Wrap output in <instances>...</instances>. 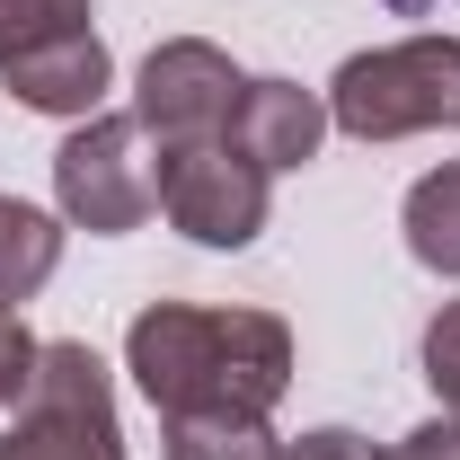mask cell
Returning a JSON list of instances; mask_svg holds the SVG:
<instances>
[{"instance_id": "obj_13", "label": "cell", "mask_w": 460, "mask_h": 460, "mask_svg": "<svg viewBox=\"0 0 460 460\" xmlns=\"http://www.w3.org/2000/svg\"><path fill=\"white\" fill-rule=\"evenodd\" d=\"M425 381H434V399L460 416V301H443V310L425 319Z\"/></svg>"}, {"instance_id": "obj_8", "label": "cell", "mask_w": 460, "mask_h": 460, "mask_svg": "<svg viewBox=\"0 0 460 460\" xmlns=\"http://www.w3.org/2000/svg\"><path fill=\"white\" fill-rule=\"evenodd\" d=\"M230 142L266 177L301 169V160H319V142H328V98L301 89V80H248V89H239V115H230Z\"/></svg>"}, {"instance_id": "obj_3", "label": "cell", "mask_w": 460, "mask_h": 460, "mask_svg": "<svg viewBox=\"0 0 460 460\" xmlns=\"http://www.w3.org/2000/svg\"><path fill=\"white\" fill-rule=\"evenodd\" d=\"M0 460H124V416H115V381L80 337H54L36 354L27 399L0 425Z\"/></svg>"}, {"instance_id": "obj_15", "label": "cell", "mask_w": 460, "mask_h": 460, "mask_svg": "<svg viewBox=\"0 0 460 460\" xmlns=\"http://www.w3.org/2000/svg\"><path fill=\"white\" fill-rule=\"evenodd\" d=\"M284 460H390L372 434H354V425H319V434H292Z\"/></svg>"}, {"instance_id": "obj_4", "label": "cell", "mask_w": 460, "mask_h": 460, "mask_svg": "<svg viewBox=\"0 0 460 460\" xmlns=\"http://www.w3.org/2000/svg\"><path fill=\"white\" fill-rule=\"evenodd\" d=\"M54 213L89 239H115V230H142L160 213V151L133 115H89L71 124L54 151Z\"/></svg>"}, {"instance_id": "obj_7", "label": "cell", "mask_w": 460, "mask_h": 460, "mask_svg": "<svg viewBox=\"0 0 460 460\" xmlns=\"http://www.w3.org/2000/svg\"><path fill=\"white\" fill-rule=\"evenodd\" d=\"M0 80H9V98H18L27 115H62V124H89V115H107L115 54L98 45V27H80V36H54V45H36V54L0 62Z\"/></svg>"}, {"instance_id": "obj_9", "label": "cell", "mask_w": 460, "mask_h": 460, "mask_svg": "<svg viewBox=\"0 0 460 460\" xmlns=\"http://www.w3.org/2000/svg\"><path fill=\"white\" fill-rule=\"evenodd\" d=\"M62 213H36V204H18V195H0V310H27L36 292L54 284L62 266Z\"/></svg>"}, {"instance_id": "obj_17", "label": "cell", "mask_w": 460, "mask_h": 460, "mask_svg": "<svg viewBox=\"0 0 460 460\" xmlns=\"http://www.w3.org/2000/svg\"><path fill=\"white\" fill-rule=\"evenodd\" d=\"M399 9H425V0H399Z\"/></svg>"}, {"instance_id": "obj_14", "label": "cell", "mask_w": 460, "mask_h": 460, "mask_svg": "<svg viewBox=\"0 0 460 460\" xmlns=\"http://www.w3.org/2000/svg\"><path fill=\"white\" fill-rule=\"evenodd\" d=\"M36 354H45V345L27 337V319H18V310H0V416L27 399V381H36Z\"/></svg>"}, {"instance_id": "obj_1", "label": "cell", "mask_w": 460, "mask_h": 460, "mask_svg": "<svg viewBox=\"0 0 460 460\" xmlns=\"http://www.w3.org/2000/svg\"><path fill=\"white\" fill-rule=\"evenodd\" d=\"M124 372L160 416H275L292 390V328L248 301H151L124 328Z\"/></svg>"}, {"instance_id": "obj_2", "label": "cell", "mask_w": 460, "mask_h": 460, "mask_svg": "<svg viewBox=\"0 0 460 460\" xmlns=\"http://www.w3.org/2000/svg\"><path fill=\"white\" fill-rule=\"evenodd\" d=\"M328 124L354 142H407L460 124V36H399L372 45L328 80Z\"/></svg>"}, {"instance_id": "obj_10", "label": "cell", "mask_w": 460, "mask_h": 460, "mask_svg": "<svg viewBox=\"0 0 460 460\" xmlns=\"http://www.w3.org/2000/svg\"><path fill=\"white\" fill-rule=\"evenodd\" d=\"M407 257L425 266V275H452L460 284V160H443V169H425L416 186H407Z\"/></svg>"}, {"instance_id": "obj_16", "label": "cell", "mask_w": 460, "mask_h": 460, "mask_svg": "<svg viewBox=\"0 0 460 460\" xmlns=\"http://www.w3.org/2000/svg\"><path fill=\"white\" fill-rule=\"evenodd\" d=\"M390 460H460V416L443 407L434 425H416L407 443H390Z\"/></svg>"}, {"instance_id": "obj_6", "label": "cell", "mask_w": 460, "mask_h": 460, "mask_svg": "<svg viewBox=\"0 0 460 460\" xmlns=\"http://www.w3.org/2000/svg\"><path fill=\"white\" fill-rule=\"evenodd\" d=\"M160 213L195 248H248L275 213V177L239 142H186V151H160Z\"/></svg>"}, {"instance_id": "obj_5", "label": "cell", "mask_w": 460, "mask_h": 460, "mask_svg": "<svg viewBox=\"0 0 460 460\" xmlns=\"http://www.w3.org/2000/svg\"><path fill=\"white\" fill-rule=\"evenodd\" d=\"M239 89H248V71H239L222 45H204V36H169V45H151L142 71H133V124H142L160 151L230 142Z\"/></svg>"}, {"instance_id": "obj_11", "label": "cell", "mask_w": 460, "mask_h": 460, "mask_svg": "<svg viewBox=\"0 0 460 460\" xmlns=\"http://www.w3.org/2000/svg\"><path fill=\"white\" fill-rule=\"evenodd\" d=\"M169 460H284L275 416H160Z\"/></svg>"}, {"instance_id": "obj_12", "label": "cell", "mask_w": 460, "mask_h": 460, "mask_svg": "<svg viewBox=\"0 0 460 460\" xmlns=\"http://www.w3.org/2000/svg\"><path fill=\"white\" fill-rule=\"evenodd\" d=\"M89 9H98V0H0V62L36 54V45H54V36H80Z\"/></svg>"}]
</instances>
